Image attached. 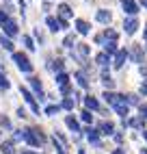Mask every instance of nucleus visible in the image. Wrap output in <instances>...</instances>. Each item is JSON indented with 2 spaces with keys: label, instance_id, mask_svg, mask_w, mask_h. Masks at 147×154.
<instances>
[{
  "label": "nucleus",
  "instance_id": "obj_40",
  "mask_svg": "<svg viewBox=\"0 0 147 154\" xmlns=\"http://www.w3.org/2000/svg\"><path fill=\"white\" fill-rule=\"evenodd\" d=\"M112 154H125V152H123V150H115Z\"/></svg>",
  "mask_w": 147,
  "mask_h": 154
},
{
  "label": "nucleus",
  "instance_id": "obj_25",
  "mask_svg": "<svg viewBox=\"0 0 147 154\" xmlns=\"http://www.w3.org/2000/svg\"><path fill=\"white\" fill-rule=\"evenodd\" d=\"M74 104H76V100H74V98H65V100H63V104H61V109H74Z\"/></svg>",
  "mask_w": 147,
  "mask_h": 154
},
{
  "label": "nucleus",
  "instance_id": "obj_23",
  "mask_svg": "<svg viewBox=\"0 0 147 154\" xmlns=\"http://www.w3.org/2000/svg\"><path fill=\"white\" fill-rule=\"evenodd\" d=\"M0 150H2V154H15V152H13V143H11V141H4L2 146H0Z\"/></svg>",
  "mask_w": 147,
  "mask_h": 154
},
{
  "label": "nucleus",
  "instance_id": "obj_5",
  "mask_svg": "<svg viewBox=\"0 0 147 154\" xmlns=\"http://www.w3.org/2000/svg\"><path fill=\"white\" fill-rule=\"evenodd\" d=\"M123 13H128L130 17H134L139 13V5L134 2V0H123Z\"/></svg>",
  "mask_w": 147,
  "mask_h": 154
},
{
  "label": "nucleus",
  "instance_id": "obj_14",
  "mask_svg": "<svg viewBox=\"0 0 147 154\" xmlns=\"http://www.w3.org/2000/svg\"><path fill=\"white\" fill-rule=\"evenodd\" d=\"M95 17H98V22H102V24H108L112 15H110V11H106V9H102V11H98V15H95Z\"/></svg>",
  "mask_w": 147,
  "mask_h": 154
},
{
  "label": "nucleus",
  "instance_id": "obj_33",
  "mask_svg": "<svg viewBox=\"0 0 147 154\" xmlns=\"http://www.w3.org/2000/svg\"><path fill=\"white\" fill-rule=\"evenodd\" d=\"M132 126H134V128H141V126H145V119H143V117H136V119H132Z\"/></svg>",
  "mask_w": 147,
  "mask_h": 154
},
{
  "label": "nucleus",
  "instance_id": "obj_20",
  "mask_svg": "<svg viewBox=\"0 0 147 154\" xmlns=\"http://www.w3.org/2000/svg\"><path fill=\"white\" fill-rule=\"evenodd\" d=\"M0 46H2L4 50H13V42H11V39H9L4 33L2 35H0Z\"/></svg>",
  "mask_w": 147,
  "mask_h": 154
},
{
  "label": "nucleus",
  "instance_id": "obj_31",
  "mask_svg": "<svg viewBox=\"0 0 147 154\" xmlns=\"http://www.w3.org/2000/svg\"><path fill=\"white\" fill-rule=\"evenodd\" d=\"M74 42H76V37H74V35H67V37H65V42H63V46H65V48H71Z\"/></svg>",
  "mask_w": 147,
  "mask_h": 154
},
{
  "label": "nucleus",
  "instance_id": "obj_29",
  "mask_svg": "<svg viewBox=\"0 0 147 154\" xmlns=\"http://www.w3.org/2000/svg\"><path fill=\"white\" fill-rule=\"evenodd\" d=\"M80 117H82V122H93V115H91V111H87V109L80 113Z\"/></svg>",
  "mask_w": 147,
  "mask_h": 154
},
{
  "label": "nucleus",
  "instance_id": "obj_30",
  "mask_svg": "<svg viewBox=\"0 0 147 154\" xmlns=\"http://www.w3.org/2000/svg\"><path fill=\"white\" fill-rule=\"evenodd\" d=\"M58 111H61V106H58V104H50V106L46 109L48 115H54V113H58Z\"/></svg>",
  "mask_w": 147,
  "mask_h": 154
},
{
  "label": "nucleus",
  "instance_id": "obj_41",
  "mask_svg": "<svg viewBox=\"0 0 147 154\" xmlns=\"http://www.w3.org/2000/svg\"><path fill=\"white\" fill-rule=\"evenodd\" d=\"M22 154H37V152H30V150H24Z\"/></svg>",
  "mask_w": 147,
  "mask_h": 154
},
{
  "label": "nucleus",
  "instance_id": "obj_17",
  "mask_svg": "<svg viewBox=\"0 0 147 154\" xmlns=\"http://www.w3.org/2000/svg\"><path fill=\"white\" fill-rule=\"evenodd\" d=\"M95 63H98V65H102V67H106V65L110 63V57H108L106 52H100V54L95 57Z\"/></svg>",
  "mask_w": 147,
  "mask_h": 154
},
{
  "label": "nucleus",
  "instance_id": "obj_34",
  "mask_svg": "<svg viewBox=\"0 0 147 154\" xmlns=\"http://www.w3.org/2000/svg\"><path fill=\"white\" fill-rule=\"evenodd\" d=\"M139 111H141V117L147 119V104H145V102H143V104H139Z\"/></svg>",
  "mask_w": 147,
  "mask_h": 154
},
{
  "label": "nucleus",
  "instance_id": "obj_6",
  "mask_svg": "<svg viewBox=\"0 0 147 154\" xmlns=\"http://www.w3.org/2000/svg\"><path fill=\"white\" fill-rule=\"evenodd\" d=\"M123 28H125V33H128V35H134L136 28H139V20H136V17H128L123 22Z\"/></svg>",
  "mask_w": 147,
  "mask_h": 154
},
{
  "label": "nucleus",
  "instance_id": "obj_32",
  "mask_svg": "<svg viewBox=\"0 0 147 154\" xmlns=\"http://www.w3.org/2000/svg\"><path fill=\"white\" fill-rule=\"evenodd\" d=\"M125 104H128V106H130V104H139V96H134V94H132V96H128Z\"/></svg>",
  "mask_w": 147,
  "mask_h": 154
},
{
  "label": "nucleus",
  "instance_id": "obj_4",
  "mask_svg": "<svg viewBox=\"0 0 147 154\" xmlns=\"http://www.w3.org/2000/svg\"><path fill=\"white\" fill-rule=\"evenodd\" d=\"M89 54V44H78V46H74V57H76L78 61H85Z\"/></svg>",
  "mask_w": 147,
  "mask_h": 154
},
{
  "label": "nucleus",
  "instance_id": "obj_36",
  "mask_svg": "<svg viewBox=\"0 0 147 154\" xmlns=\"http://www.w3.org/2000/svg\"><path fill=\"white\" fill-rule=\"evenodd\" d=\"M0 87H2V89H9V80H7V76H0Z\"/></svg>",
  "mask_w": 147,
  "mask_h": 154
},
{
  "label": "nucleus",
  "instance_id": "obj_18",
  "mask_svg": "<svg viewBox=\"0 0 147 154\" xmlns=\"http://www.w3.org/2000/svg\"><path fill=\"white\" fill-rule=\"evenodd\" d=\"M46 24L50 26V30H54V33H56V30H61V24H58V17H52V15H50V17L46 20Z\"/></svg>",
  "mask_w": 147,
  "mask_h": 154
},
{
  "label": "nucleus",
  "instance_id": "obj_11",
  "mask_svg": "<svg viewBox=\"0 0 147 154\" xmlns=\"http://www.w3.org/2000/svg\"><path fill=\"white\" fill-rule=\"evenodd\" d=\"M4 28V33H7V37H13V35H17V24L13 22V20H9V22L2 26Z\"/></svg>",
  "mask_w": 147,
  "mask_h": 154
},
{
  "label": "nucleus",
  "instance_id": "obj_15",
  "mask_svg": "<svg viewBox=\"0 0 147 154\" xmlns=\"http://www.w3.org/2000/svg\"><path fill=\"white\" fill-rule=\"evenodd\" d=\"M100 132H102V135H112L115 126L110 124V122H102V124H100Z\"/></svg>",
  "mask_w": 147,
  "mask_h": 154
},
{
  "label": "nucleus",
  "instance_id": "obj_24",
  "mask_svg": "<svg viewBox=\"0 0 147 154\" xmlns=\"http://www.w3.org/2000/svg\"><path fill=\"white\" fill-rule=\"evenodd\" d=\"M28 80H30V87H33V89L37 91V94L41 96V83H39V78H35V76H30Z\"/></svg>",
  "mask_w": 147,
  "mask_h": 154
},
{
  "label": "nucleus",
  "instance_id": "obj_9",
  "mask_svg": "<svg viewBox=\"0 0 147 154\" xmlns=\"http://www.w3.org/2000/svg\"><path fill=\"white\" fill-rule=\"evenodd\" d=\"M125 59H128V52H125V50H119V52L115 54V61H112V65H115V67H123Z\"/></svg>",
  "mask_w": 147,
  "mask_h": 154
},
{
  "label": "nucleus",
  "instance_id": "obj_42",
  "mask_svg": "<svg viewBox=\"0 0 147 154\" xmlns=\"http://www.w3.org/2000/svg\"><path fill=\"white\" fill-rule=\"evenodd\" d=\"M141 5H143V7H145V9H147V0H141Z\"/></svg>",
  "mask_w": 147,
  "mask_h": 154
},
{
  "label": "nucleus",
  "instance_id": "obj_1",
  "mask_svg": "<svg viewBox=\"0 0 147 154\" xmlns=\"http://www.w3.org/2000/svg\"><path fill=\"white\" fill-rule=\"evenodd\" d=\"M22 139L26 143H30V146H44L46 143V137L41 135V130H37V128H24L22 130Z\"/></svg>",
  "mask_w": 147,
  "mask_h": 154
},
{
  "label": "nucleus",
  "instance_id": "obj_28",
  "mask_svg": "<svg viewBox=\"0 0 147 154\" xmlns=\"http://www.w3.org/2000/svg\"><path fill=\"white\" fill-rule=\"evenodd\" d=\"M115 111H117V113H119L121 117H125V115H128V113H130V106H128V104H121V106H117Z\"/></svg>",
  "mask_w": 147,
  "mask_h": 154
},
{
  "label": "nucleus",
  "instance_id": "obj_10",
  "mask_svg": "<svg viewBox=\"0 0 147 154\" xmlns=\"http://www.w3.org/2000/svg\"><path fill=\"white\" fill-rule=\"evenodd\" d=\"M85 106H87V111H100V102L93 96H87L85 98Z\"/></svg>",
  "mask_w": 147,
  "mask_h": 154
},
{
  "label": "nucleus",
  "instance_id": "obj_2",
  "mask_svg": "<svg viewBox=\"0 0 147 154\" xmlns=\"http://www.w3.org/2000/svg\"><path fill=\"white\" fill-rule=\"evenodd\" d=\"M13 61L17 63V67L22 69L24 74H30V72H33V63L28 61L26 54H22V52H13Z\"/></svg>",
  "mask_w": 147,
  "mask_h": 154
},
{
  "label": "nucleus",
  "instance_id": "obj_22",
  "mask_svg": "<svg viewBox=\"0 0 147 154\" xmlns=\"http://www.w3.org/2000/svg\"><path fill=\"white\" fill-rule=\"evenodd\" d=\"M104 48H106V54H108V57L119 52V48H117V44H115V42H106V44H104Z\"/></svg>",
  "mask_w": 147,
  "mask_h": 154
},
{
  "label": "nucleus",
  "instance_id": "obj_7",
  "mask_svg": "<svg viewBox=\"0 0 147 154\" xmlns=\"http://www.w3.org/2000/svg\"><path fill=\"white\" fill-rule=\"evenodd\" d=\"M20 91H22V96L26 98V102H28V104H30V109H33L35 113H39V104H37V102H35V98H33V94H30V91H28L26 87H22V89H20Z\"/></svg>",
  "mask_w": 147,
  "mask_h": 154
},
{
  "label": "nucleus",
  "instance_id": "obj_38",
  "mask_svg": "<svg viewBox=\"0 0 147 154\" xmlns=\"http://www.w3.org/2000/svg\"><path fill=\"white\" fill-rule=\"evenodd\" d=\"M61 94H63V96H69V94H71V87H69V85L61 87Z\"/></svg>",
  "mask_w": 147,
  "mask_h": 154
},
{
  "label": "nucleus",
  "instance_id": "obj_19",
  "mask_svg": "<svg viewBox=\"0 0 147 154\" xmlns=\"http://www.w3.org/2000/svg\"><path fill=\"white\" fill-rule=\"evenodd\" d=\"M65 124H67L74 132H78V130H80V124L76 122V117H71V115H67V117H65Z\"/></svg>",
  "mask_w": 147,
  "mask_h": 154
},
{
  "label": "nucleus",
  "instance_id": "obj_16",
  "mask_svg": "<svg viewBox=\"0 0 147 154\" xmlns=\"http://www.w3.org/2000/svg\"><path fill=\"white\" fill-rule=\"evenodd\" d=\"M56 11H58V17H61V20L71 17V9H69L67 5H58V9H56Z\"/></svg>",
  "mask_w": 147,
  "mask_h": 154
},
{
  "label": "nucleus",
  "instance_id": "obj_44",
  "mask_svg": "<svg viewBox=\"0 0 147 154\" xmlns=\"http://www.w3.org/2000/svg\"><path fill=\"white\" fill-rule=\"evenodd\" d=\"M143 137H145V141H147V130H143Z\"/></svg>",
  "mask_w": 147,
  "mask_h": 154
},
{
  "label": "nucleus",
  "instance_id": "obj_21",
  "mask_svg": "<svg viewBox=\"0 0 147 154\" xmlns=\"http://www.w3.org/2000/svg\"><path fill=\"white\" fill-rule=\"evenodd\" d=\"M76 80H78V85L80 87H89V78H87V74H82V72H76Z\"/></svg>",
  "mask_w": 147,
  "mask_h": 154
},
{
  "label": "nucleus",
  "instance_id": "obj_37",
  "mask_svg": "<svg viewBox=\"0 0 147 154\" xmlns=\"http://www.w3.org/2000/svg\"><path fill=\"white\" fill-rule=\"evenodd\" d=\"M7 22H9V15H7V13H2V11H0V24H2V26H4Z\"/></svg>",
  "mask_w": 147,
  "mask_h": 154
},
{
  "label": "nucleus",
  "instance_id": "obj_3",
  "mask_svg": "<svg viewBox=\"0 0 147 154\" xmlns=\"http://www.w3.org/2000/svg\"><path fill=\"white\" fill-rule=\"evenodd\" d=\"M104 100L108 102L110 106H121V104H125V96H119V94H112V91H104Z\"/></svg>",
  "mask_w": 147,
  "mask_h": 154
},
{
  "label": "nucleus",
  "instance_id": "obj_8",
  "mask_svg": "<svg viewBox=\"0 0 147 154\" xmlns=\"http://www.w3.org/2000/svg\"><path fill=\"white\" fill-rule=\"evenodd\" d=\"M130 57H132L134 63H141V61H143V46H132Z\"/></svg>",
  "mask_w": 147,
  "mask_h": 154
},
{
  "label": "nucleus",
  "instance_id": "obj_12",
  "mask_svg": "<svg viewBox=\"0 0 147 154\" xmlns=\"http://www.w3.org/2000/svg\"><path fill=\"white\" fill-rule=\"evenodd\" d=\"M76 28H78L80 35H89V30H91L89 22H85V20H76Z\"/></svg>",
  "mask_w": 147,
  "mask_h": 154
},
{
  "label": "nucleus",
  "instance_id": "obj_35",
  "mask_svg": "<svg viewBox=\"0 0 147 154\" xmlns=\"http://www.w3.org/2000/svg\"><path fill=\"white\" fill-rule=\"evenodd\" d=\"M54 72H63V61H54V65H52Z\"/></svg>",
  "mask_w": 147,
  "mask_h": 154
},
{
  "label": "nucleus",
  "instance_id": "obj_39",
  "mask_svg": "<svg viewBox=\"0 0 147 154\" xmlns=\"http://www.w3.org/2000/svg\"><path fill=\"white\" fill-rule=\"evenodd\" d=\"M141 91H143V94H147V78H145V83L141 85Z\"/></svg>",
  "mask_w": 147,
  "mask_h": 154
},
{
  "label": "nucleus",
  "instance_id": "obj_13",
  "mask_svg": "<svg viewBox=\"0 0 147 154\" xmlns=\"http://www.w3.org/2000/svg\"><path fill=\"white\" fill-rule=\"evenodd\" d=\"M85 132H87V137H89V141H91V143H95V146H100V130L87 128Z\"/></svg>",
  "mask_w": 147,
  "mask_h": 154
},
{
  "label": "nucleus",
  "instance_id": "obj_26",
  "mask_svg": "<svg viewBox=\"0 0 147 154\" xmlns=\"http://www.w3.org/2000/svg\"><path fill=\"white\" fill-rule=\"evenodd\" d=\"M67 80H69V76H67V74H63V72L56 76V83H58L61 87H65V85H67Z\"/></svg>",
  "mask_w": 147,
  "mask_h": 154
},
{
  "label": "nucleus",
  "instance_id": "obj_27",
  "mask_svg": "<svg viewBox=\"0 0 147 154\" xmlns=\"http://www.w3.org/2000/svg\"><path fill=\"white\" fill-rule=\"evenodd\" d=\"M22 42H24V46H26L28 50H35V42H33V39H30L28 35H24V37H22Z\"/></svg>",
  "mask_w": 147,
  "mask_h": 154
},
{
  "label": "nucleus",
  "instance_id": "obj_43",
  "mask_svg": "<svg viewBox=\"0 0 147 154\" xmlns=\"http://www.w3.org/2000/svg\"><path fill=\"white\" fill-rule=\"evenodd\" d=\"M0 76H4V69H2V65H0Z\"/></svg>",
  "mask_w": 147,
  "mask_h": 154
}]
</instances>
